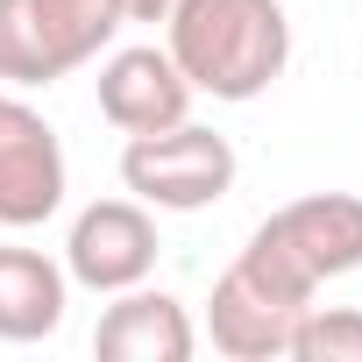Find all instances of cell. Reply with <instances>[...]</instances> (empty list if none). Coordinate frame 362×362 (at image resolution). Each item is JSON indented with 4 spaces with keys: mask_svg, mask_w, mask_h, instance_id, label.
I'll return each mask as SVG.
<instances>
[{
    "mask_svg": "<svg viewBox=\"0 0 362 362\" xmlns=\"http://www.w3.org/2000/svg\"><path fill=\"white\" fill-rule=\"evenodd\" d=\"M121 185L156 206V214H199V206H221L235 192V142L199 128L192 114L170 121L156 135H128L121 149Z\"/></svg>",
    "mask_w": 362,
    "mask_h": 362,
    "instance_id": "4",
    "label": "cell"
},
{
    "mask_svg": "<svg viewBox=\"0 0 362 362\" xmlns=\"http://www.w3.org/2000/svg\"><path fill=\"white\" fill-rule=\"evenodd\" d=\"M277 270H291L298 284H334L348 270H362V199L355 192H305L291 206H277L256 235H249Z\"/></svg>",
    "mask_w": 362,
    "mask_h": 362,
    "instance_id": "5",
    "label": "cell"
},
{
    "mask_svg": "<svg viewBox=\"0 0 362 362\" xmlns=\"http://www.w3.org/2000/svg\"><path fill=\"white\" fill-rule=\"evenodd\" d=\"M71 192V170H64V142L57 128L15 93L0 86V228H43Z\"/></svg>",
    "mask_w": 362,
    "mask_h": 362,
    "instance_id": "6",
    "label": "cell"
},
{
    "mask_svg": "<svg viewBox=\"0 0 362 362\" xmlns=\"http://www.w3.org/2000/svg\"><path fill=\"white\" fill-rule=\"evenodd\" d=\"M192 78L170 64V50L156 43H128L100 64V114L121 128V135H156L170 121H185L192 114Z\"/></svg>",
    "mask_w": 362,
    "mask_h": 362,
    "instance_id": "8",
    "label": "cell"
},
{
    "mask_svg": "<svg viewBox=\"0 0 362 362\" xmlns=\"http://www.w3.org/2000/svg\"><path fill=\"white\" fill-rule=\"evenodd\" d=\"M313 298H320L313 284H298L291 270H277V263L249 242V249L221 270V284H214V298H206V334H214V348L235 355V362H277V355H291V334H298V320H305Z\"/></svg>",
    "mask_w": 362,
    "mask_h": 362,
    "instance_id": "3",
    "label": "cell"
},
{
    "mask_svg": "<svg viewBox=\"0 0 362 362\" xmlns=\"http://www.w3.org/2000/svg\"><path fill=\"white\" fill-rule=\"evenodd\" d=\"M170 64L228 107L270 93L291 64V15L277 0H177L163 22Z\"/></svg>",
    "mask_w": 362,
    "mask_h": 362,
    "instance_id": "1",
    "label": "cell"
},
{
    "mask_svg": "<svg viewBox=\"0 0 362 362\" xmlns=\"http://www.w3.org/2000/svg\"><path fill=\"white\" fill-rule=\"evenodd\" d=\"M64 270H71V284H86L100 298H114L128 284H149V270H156L149 206L142 199H93L64 235Z\"/></svg>",
    "mask_w": 362,
    "mask_h": 362,
    "instance_id": "7",
    "label": "cell"
},
{
    "mask_svg": "<svg viewBox=\"0 0 362 362\" xmlns=\"http://www.w3.org/2000/svg\"><path fill=\"white\" fill-rule=\"evenodd\" d=\"M170 8H177V0H121L128 22H170Z\"/></svg>",
    "mask_w": 362,
    "mask_h": 362,
    "instance_id": "12",
    "label": "cell"
},
{
    "mask_svg": "<svg viewBox=\"0 0 362 362\" xmlns=\"http://www.w3.org/2000/svg\"><path fill=\"white\" fill-rule=\"evenodd\" d=\"M192 348H199L192 313L170 291H149V284L114 291V305L93 327V355L100 362H192Z\"/></svg>",
    "mask_w": 362,
    "mask_h": 362,
    "instance_id": "9",
    "label": "cell"
},
{
    "mask_svg": "<svg viewBox=\"0 0 362 362\" xmlns=\"http://www.w3.org/2000/svg\"><path fill=\"white\" fill-rule=\"evenodd\" d=\"M121 0H0V86L36 93L121 36Z\"/></svg>",
    "mask_w": 362,
    "mask_h": 362,
    "instance_id": "2",
    "label": "cell"
},
{
    "mask_svg": "<svg viewBox=\"0 0 362 362\" xmlns=\"http://www.w3.org/2000/svg\"><path fill=\"white\" fill-rule=\"evenodd\" d=\"M291 362H362V313L355 305H305L291 334Z\"/></svg>",
    "mask_w": 362,
    "mask_h": 362,
    "instance_id": "11",
    "label": "cell"
},
{
    "mask_svg": "<svg viewBox=\"0 0 362 362\" xmlns=\"http://www.w3.org/2000/svg\"><path fill=\"white\" fill-rule=\"evenodd\" d=\"M71 305V270L43 249H0V341H50Z\"/></svg>",
    "mask_w": 362,
    "mask_h": 362,
    "instance_id": "10",
    "label": "cell"
}]
</instances>
